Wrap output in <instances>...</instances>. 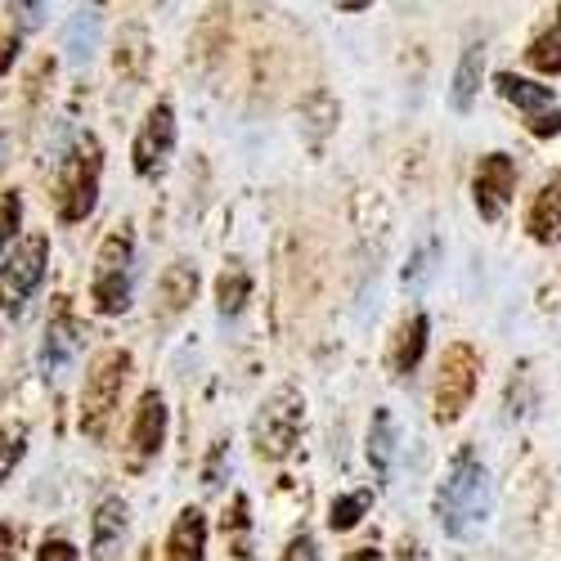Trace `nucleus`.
Masks as SVG:
<instances>
[{
  "instance_id": "nucleus-34",
  "label": "nucleus",
  "mask_w": 561,
  "mask_h": 561,
  "mask_svg": "<svg viewBox=\"0 0 561 561\" xmlns=\"http://www.w3.org/2000/svg\"><path fill=\"white\" fill-rule=\"evenodd\" d=\"M14 59H19V36L10 32V36H0V77L14 68Z\"/></svg>"
},
{
  "instance_id": "nucleus-30",
  "label": "nucleus",
  "mask_w": 561,
  "mask_h": 561,
  "mask_svg": "<svg viewBox=\"0 0 561 561\" xmlns=\"http://www.w3.org/2000/svg\"><path fill=\"white\" fill-rule=\"evenodd\" d=\"M10 10H14V19H19V27L32 32V27H41V19H45V0H10Z\"/></svg>"
},
{
  "instance_id": "nucleus-31",
  "label": "nucleus",
  "mask_w": 561,
  "mask_h": 561,
  "mask_svg": "<svg viewBox=\"0 0 561 561\" xmlns=\"http://www.w3.org/2000/svg\"><path fill=\"white\" fill-rule=\"evenodd\" d=\"M284 561H319V543H314V535H293L288 539V548H284Z\"/></svg>"
},
{
  "instance_id": "nucleus-19",
  "label": "nucleus",
  "mask_w": 561,
  "mask_h": 561,
  "mask_svg": "<svg viewBox=\"0 0 561 561\" xmlns=\"http://www.w3.org/2000/svg\"><path fill=\"white\" fill-rule=\"evenodd\" d=\"M158 297H162V314L167 319L180 314V310H190V301L198 297V270L184 265V261L167 265L162 278H158Z\"/></svg>"
},
{
  "instance_id": "nucleus-9",
  "label": "nucleus",
  "mask_w": 561,
  "mask_h": 561,
  "mask_svg": "<svg viewBox=\"0 0 561 561\" xmlns=\"http://www.w3.org/2000/svg\"><path fill=\"white\" fill-rule=\"evenodd\" d=\"M167 423H171V413H167V400L162 391H145L135 404V417H130V436H126V467L130 472H139V467H149L162 445H167Z\"/></svg>"
},
{
  "instance_id": "nucleus-25",
  "label": "nucleus",
  "mask_w": 561,
  "mask_h": 561,
  "mask_svg": "<svg viewBox=\"0 0 561 561\" xmlns=\"http://www.w3.org/2000/svg\"><path fill=\"white\" fill-rule=\"evenodd\" d=\"M248 530H252V522H248V494H233V512L225 517V539H229V552L239 557V561H248V557H252Z\"/></svg>"
},
{
  "instance_id": "nucleus-4",
  "label": "nucleus",
  "mask_w": 561,
  "mask_h": 561,
  "mask_svg": "<svg viewBox=\"0 0 561 561\" xmlns=\"http://www.w3.org/2000/svg\"><path fill=\"white\" fill-rule=\"evenodd\" d=\"M301 423H306V400L297 387H278L261 413H256V423H252V445L265 462H284L301 436Z\"/></svg>"
},
{
  "instance_id": "nucleus-16",
  "label": "nucleus",
  "mask_w": 561,
  "mask_h": 561,
  "mask_svg": "<svg viewBox=\"0 0 561 561\" xmlns=\"http://www.w3.org/2000/svg\"><path fill=\"white\" fill-rule=\"evenodd\" d=\"M481 77H485V41H472L458 59V72H454V90H449L454 113H472V104L481 95Z\"/></svg>"
},
{
  "instance_id": "nucleus-18",
  "label": "nucleus",
  "mask_w": 561,
  "mask_h": 561,
  "mask_svg": "<svg viewBox=\"0 0 561 561\" xmlns=\"http://www.w3.org/2000/svg\"><path fill=\"white\" fill-rule=\"evenodd\" d=\"M368 467L378 481H391V467H396V417L391 409H373V423H368Z\"/></svg>"
},
{
  "instance_id": "nucleus-27",
  "label": "nucleus",
  "mask_w": 561,
  "mask_h": 561,
  "mask_svg": "<svg viewBox=\"0 0 561 561\" xmlns=\"http://www.w3.org/2000/svg\"><path fill=\"white\" fill-rule=\"evenodd\" d=\"M364 512H368V494H364V490H359V494H342V499H333L329 526H333V530H355Z\"/></svg>"
},
{
  "instance_id": "nucleus-33",
  "label": "nucleus",
  "mask_w": 561,
  "mask_h": 561,
  "mask_svg": "<svg viewBox=\"0 0 561 561\" xmlns=\"http://www.w3.org/2000/svg\"><path fill=\"white\" fill-rule=\"evenodd\" d=\"M220 472H225V440H216V449H211V458H207V467H203V485L216 490V485H220Z\"/></svg>"
},
{
  "instance_id": "nucleus-28",
  "label": "nucleus",
  "mask_w": 561,
  "mask_h": 561,
  "mask_svg": "<svg viewBox=\"0 0 561 561\" xmlns=\"http://www.w3.org/2000/svg\"><path fill=\"white\" fill-rule=\"evenodd\" d=\"M436 256H440V243H436V239L417 248V256H413L409 270H404V288L423 293V288H427V278H432V270H436Z\"/></svg>"
},
{
  "instance_id": "nucleus-22",
  "label": "nucleus",
  "mask_w": 561,
  "mask_h": 561,
  "mask_svg": "<svg viewBox=\"0 0 561 561\" xmlns=\"http://www.w3.org/2000/svg\"><path fill=\"white\" fill-rule=\"evenodd\" d=\"M100 45V14L81 10L72 23H68V36H64V50H68V64H90V55H95Z\"/></svg>"
},
{
  "instance_id": "nucleus-8",
  "label": "nucleus",
  "mask_w": 561,
  "mask_h": 561,
  "mask_svg": "<svg viewBox=\"0 0 561 561\" xmlns=\"http://www.w3.org/2000/svg\"><path fill=\"white\" fill-rule=\"evenodd\" d=\"M494 85H499V95H503L507 104H517V108L526 113V130H530L535 139L561 135V108L552 104V85H539V81L517 77V72H499Z\"/></svg>"
},
{
  "instance_id": "nucleus-14",
  "label": "nucleus",
  "mask_w": 561,
  "mask_h": 561,
  "mask_svg": "<svg viewBox=\"0 0 561 561\" xmlns=\"http://www.w3.org/2000/svg\"><path fill=\"white\" fill-rule=\"evenodd\" d=\"M207 552V517L198 507H184L171 535H167V557L162 561H203Z\"/></svg>"
},
{
  "instance_id": "nucleus-6",
  "label": "nucleus",
  "mask_w": 561,
  "mask_h": 561,
  "mask_svg": "<svg viewBox=\"0 0 561 561\" xmlns=\"http://www.w3.org/2000/svg\"><path fill=\"white\" fill-rule=\"evenodd\" d=\"M45 265H50V239L45 233H27V239L14 243V252L0 265V306H5V314L27 310L45 278Z\"/></svg>"
},
{
  "instance_id": "nucleus-26",
  "label": "nucleus",
  "mask_w": 561,
  "mask_h": 561,
  "mask_svg": "<svg viewBox=\"0 0 561 561\" xmlns=\"http://www.w3.org/2000/svg\"><path fill=\"white\" fill-rule=\"evenodd\" d=\"M23 454H27V423H5L0 427V485L23 462Z\"/></svg>"
},
{
  "instance_id": "nucleus-24",
  "label": "nucleus",
  "mask_w": 561,
  "mask_h": 561,
  "mask_svg": "<svg viewBox=\"0 0 561 561\" xmlns=\"http://www.w3.org/2000/svg\"><path fill=\"white\" fill-rule=\"evenodd\" d=\"M301 113H306V130H310V139H323V135L337 126V113H342V108H337V100L329 95V90H314Z\"/></svg>"
},
{
  "instance_id": "nucleus-7",
  "label": "nucleus",
  "mask_w": 561,
  "mask_h": 561,
  "mask_svg": "<svg viewBox=\"0 0 561 561\" xmlns=\"http://www.w3.org/2000/svg\"><path fill=\"white\" fill-rule=\"evenodd\" d=\"M481 387V355L467 346V342H454L445 355H440V378H436V417L440 423H458L467 413Z\"/></svg>"
},
{
  "instance_id": "nucleus-20",
  "label": "nucleus",
  "mask_w": 561,
  "mask_h": 561,
  "mask_svg": "<svg viewBox=\"0 0 561 561\" xmlns=\"http://www.w3.org/2000/svg\"><path fill=\"white\" fill-rule=\"evenodd\" d=\"M117 77L130 81V85H139V81L149 77V32L135 27V23L117 41Z\"/></svg>"
},
{
  "instance_id": "nucleus-11",
  "label": "nucleus",
  "mask_w": 561,
  "mask_h": 561,
  "mask_svg": "<svg viewBox=\"0 0 561 561\" xmlns=\"http://www.w3.org/2000/svg\"><path fill=\"white\" fill-rule=\"evenodd\" d=\"M472 194H477V211L481 220H503L512 194H517V162L507 153H485L477 162V175H472Z\"/></svg>"
},
{
  "instance_id": "nucleus-37",
  "label": "nucleus",
  "mask_w": 561,
  "mask_h": 561,
  "mask_svg": "<svg viewBox=\"0 0 561 561\" xmlns=\"http://www.w3.org/2000/svg\"><path fill=\"white\" fill-rule=\"evenodd\" d=\"M346 561H378V552H373V548H359V552H351Z\"/></svg>"
},
{
  "instance_id": "nucleus-32",
  "label": "nucleus",
  "mask_w": 561,
  "mask_h": 561,
  "mask_svg": "<svg viewBox=\"0 0 561 561\" xmlns=\"http://www.w3.org/2000/svg\"><path fill=\"white\" fill-rule=\"evenodd\" d=\"M36 561H81V557H77V548H72L68 539H59V535H55V539H45V543H41Z\"/></svg>"
},
{
  "instance_id": "nucleus-12",
  "label": "nucleus",
  "mask_w": 561,
  "mask_h": 561,
  "mask_svg": "<svg viewBox=\"0 0 561 561\" xmlns=\"http://www.w3.org/2000/svg\"><path fill=\"white\" fill-rule=\"evenodd\" d=\"M85 323L68 314V306H59V314L45 323V342H41V373L45 378H64L77 364V355L85 351Z\"/></svg>"
},
{
  "instance_id": "nucleus-2",
  "label": "nucleus",
  "mask_w": 561,
  "mask_h": 561,
  "mask_svg": "<svg viewBox=\"0 0 561 561\" xmlns=\"http://www.w3.org/2000/svg\"><path fill=\"white\" fill-rule=\"evenodd\" d=\"M100 175H104V153L95 135H81L77 145L64 153L59 175H55V207L64 225H77L95 211L100 203Z\"/></svg>"
},
{
  "instance_id": "nucleus-1",
  "label": "nucleus",
  "mask_w": 561,
  "mask_h": 561,
  "mask_svg": "<svg viewBox=\"0 0 561 561\" xmlns=\"http://www.w3.org/2000/svg\"><path fill=\"white\" fill-rule=\"evenodd\" d=\"M490 507H494V490H490L485 462H477L472 449H462L449 462L445 485L436 494V522L449 539H472L490 522Z\"/></svg>"
},
{
  "instance_id": "nucleus-3",
  "label": "nucleus",
  "mask_w": 561,
  "mask_h": 561,
  "mask_svg": "<svg viewBox=\"0 0 561 561\" xmlns=\"http://www.w3.org/2000/svg\"><path fill=\"white\" fill-rule=\"evenodd\" d=\"M130 378V351L113 346L104 351L85 373V391H81V436L90 440H104L108 436V423L122 404V387Z\"/></svg>"
},
{
  "instance_id": "nucleus-10",
  "label": "nucleus",
  "mask_w": 561,
  "mask_h": 561,
  "mask_svg": "<svg viewBox=\"0 0 561 561\" xmlns=\"http://www.w3.org/2000/svg\"><path fill=\"white\" fill-rule=\"evenodd\" d=\"M130 153H135V175L153 180V175L167 171V162L175 153V108L167 100L149 108V117H145V126H139Z\"/></svg>"
},
{
  "instance_id": "nucleus-21",
  "label": "nucleus",
  "mask_w": 561,
  "mask_h": 561,
  "mask_svg": "<svg viewBox=\"0 0 561 561\" xmlns=\"http://www.w3.org/2000/svg\"><path fill=\"white\" fill-rule=\"evenodd\" d=\"M526 64L543 77H561V5L552 14V23L530 41V50H526Z\"/></svg>"
},
{
  "instance_id": "nucleus-17",
  "label": "nucleus",
  "mask_w": 561,
  "mask_h": 561,
  "mask_svg": "<svg viewBox=\"0 0 561 561\" xmlns=\"http://www.w3.org/2000/svg\"><path fill=\"white\" fill-rule=\"evenodd\" d=\"M423 351H427V314H409L400 329H396V342H391V355H387L396 378L413 373L417 359H423Z\"/></svg>"
},
{
  "instance_id": "nucleus-36",
  "label": "nucleus",
  "mask_w": 561,
  "mask_h": 561,
  "mask_svg": "<svg viewBox=\"0 0 561 561\" xmlns=\"http://www.w3.org/2000/svg\"><path fill=\"white\" fill-rule=\"evenodd\" d=\"M333 5L342 10V14H359V10H368L373 0H333Z\"/></svg>"
},
{
  "instance_id": "nucleus-29",
  "label": "nucleus",
  "mask_w": 561,
  "mask_h": 561,
  "mask_svg": "<svg viewBox=\"0 0 561 561\" xmlns=\"http://www.w3.org/2000/svg\"><path fill=\"white\" fill-rule=\"evenodd\" d=\"M19 220H23V198L14 190L0 194V252H5V243L19 233Z\"/></svg>"
},
{
  "instance_id": "nucleus-15",
  "label": "nucleus",
  "mask_w": 561,
  "mask_h": 561,
  "mask_svg": "<svg viewBox=\"0 0 561 561\" xmlns=\"http://www.w3.org/2000/svg\"><path fill=\"white\" fill-rule=\"evenodd\" d=\"M526 229H530L535 243L561 239V171L535 194V203H530V211H526Z\"/></svg>"
},
{
  "instance_id": "nucleus-13",
  "label": "nucleus",
  "mask_w": 561,
  "mask_h": 561,
  "mask_svg": "<svg viewBox=\"0 0 561 561\" xmlns=\"http://www.w3.org/2000/svg\"><path fill=\"white\" fill-rule=\"evenodd\" d=\"M126 530H130V507L122 499H104L90 517V557L95 561H113L126 543Z\"/></svg>"
},
{
  "instance_id": "nucleus-23",
  "label": "nucleus",
  "mask_w": 561,
  "mask_h": 561,
  "mask_svg": "<svg viewBox=\"0 0 561 561\" xmlns=\"http://www.w3.org/2000/svg\"><path fill=\"white\" fill-rule=\"evenodd\" d=\"M252 297V274L233 261L225 274H220V284H216V306H220V319H233Z\"/></svg>"
},
{
  "instance_id": "nucleus-35",
  "label": "nucleus",
  "mask_w": 561,
  "mask_h": 561,
  "mask_svg": "<svg viewBox=\"0 0 561 561\" xmlns=\"http://www.w3.org/2000/svg\"><path fill=\"white\" fill-rule=\"evenodd\" d=\"M0 561H14V530L0 522Z\"/></svg>"
},
{
  "instance_id": "nucleus-5",
  "label": "nucleus",
  "mask_w": 561,
  "mask_h": 561,
  "mask_svg": "<svg viewBox=\"0 0 561 561\" xmlns=\"http://www.w3.org/2000/svg\"><path fill=\"white\" fill-rule=\"evenodd\" d=\"M130 274H135V243L126 229H113L100 243L95 278H90V301L100 314H122L130 306Z\"/></svg>"
}]
</instances>
